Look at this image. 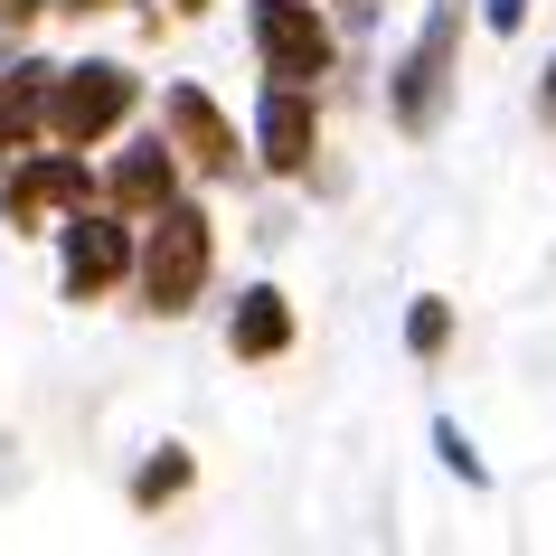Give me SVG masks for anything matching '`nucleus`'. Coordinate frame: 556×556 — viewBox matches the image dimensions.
<instances>
[{"mask_svg": "<svg viewBox=\"0 0 556 556\" xmlns=\"http://www.w3.org/2000/svg\"><path fill=\"white\" fill-rule=\"evenodd\" d=\"M189 471H199V463H189L179 443H161V453H151V463L132 471V509H170V500L189 491Z\"/></svg>", "mask_w": 556, "mask_h": 556, "instance_id": "f8f14e48", "label": "nucleus"}, {"mask_svg": "<svg viewBox=\"0 0 556 556\" xmlns=\"http://www.w3.org/2000/svg\"><path fill=\"white\" fill-rule=\"evenodd\" d=\"M227 350L236 358H283L293 350V302L274 293V283H245L236 312H227Z\"/></svg>", "mask_w": 556, "mask_h": 556, "instance_id": "9b49d317", "label": "nucleus"}, {"mask_svg": "<svg viewBox=\"0 0 556 556\" xmlns=\"http://www.w3.org/2000/svg\"><path fill=\"white\" fill-rule=\"evenodd\" d=\"M245 38H255V58L274 86H312L330 66V29L312 0H245Z\"/></svg>", "mask_w": 556, "mask_h": 556, "instance_id": "423d86ee", "label": "nucleus"}, {"mask_svg": "<svg viewBox=\"0 0 556 556\" xmlns=\"http://www.w3.org/2000/svg\"><path fill=\"white\" fill-rule=\"evenodd\" d=\"M481 20H491V29H519V20H528V0H481Z\"/></svg>", "mask_w": 556, "mask_h": 556, "instance_id": "2eb2a0df", "label": "nucleus"}, {"mask_svg": "<svg viewBox=\"0 0 556 556\" xmlns=\"http://www.w3.org/2000/svg\"><path fill=\"white\" fill-rule=\"evenodd\" d=\"M104 199V179L86 170V151L58 142V151H20L10 161V189H0V207H10V227H48V217H66V207Z\"/></svg>", "mask_w": 556, "mask_h": 556, "instance_id": "39448f33", "label": "nucleus"}, {"mask_svg": "<svg viewBox=\"0 0 556 556\" xmlns=\"http://www.w3.org/2000/svg\"><path fill=\"white\" fill-rule=\"evenodd\" d=\"M48 94H58V66L48 58L0 66V161H20V151L48 132Z\"/></svg>", "mask_w": 556, "mask_h": 556, "instance_id": "9d476101", "label": "nucleus"}, {"mask_svg": "<svg viewBox=\"0 0 556 556\" xmlns=\"http://www.w3.org/2000/svg\"><path fill=\"white\" fill-rule=\"evenodd\" d=\"M312 151H321L312 86H274V76H264V94H255V161L293 179V170H312Z\"/></svg>", "mask_w": 556, "mask_h": 556, "instance_id": "1a4fd4ad", "label": "nucleus"}, {"mask_svg": "<svg viewBox=\"0 0 556 556\" xmlns=\"http://www.w3.org/2000/svg\"><path fill=\"white\" fill-rule=\"evenodd\" d=\"M58 10H104V0H58Z\"/></svg>", "mask_w": 556, "mask_h": 556, "instance_id": "6ab92c4d", "label": "nucleus"}, {"mask_svg": "<svg viewBox=\"0 0 556 556\" xmlns=\"http://www.w3.org/2000/svg\"><path fill=\"white\" fill-rule=\"evenodd\" d=\"M132 217L123 207H66L58 217V283H66V302H94V293H114L123 274H132Z\"/></svg>", "mask_w": 556, "mask_h": 556, "instance_id": "7ed1b4c3", "label": "nucleus"}, {"mask_svg": "<svg viewBox=\"0 0 556 556\" xmlns=\"http://www.w3.org/2000/svg\"><path fill=\"white\" fill-rule=\"evenodd\" d=\"M453 48H463V0H434L425 29H415V48H406V66H396V123H406V132H434V123H443Z\"/></svg>", "mask_w": 556, "mask_h": 556, "instance_id": "20e7f679", "label": "nucleus"}, {"mask_svg": "<svg viewBox=\"0 0 556 556\" xmlns=\"http://www.w3.org/2000/svg\"><path fill=\"white\" fill-rule=\"evenodd\" d=\"M434 453H443V471H453V481H471V491L491 481V471H481V453H471V434H463V425H434Z\"/></svg>", "mask_w": 556, "mask_h": 556, "instance_id": "4468645a", "label": "nucleus"}, {"mask_svg": "<svg viewBox=\"0 0 556 556\" xmlns=\"http://www.w3.org/2000/svg\"><path fill=\"white\" fill-rule=\"evenodd\" d=\"M132 104H142V76L123 58H86V66H58V94H48V132L76 151L114 142L123 123H132Z\"/></svg>", "mask_w": 556, "mask_h": 556, "instance_id": "f03ea898", "label": "nucleus"}, {"mask_svg": "<svg viewBox=\"0 0 556 556\" xmlns=\"http://www.w3.org/2000/svg\"><path fill=\"white\" fill-rule=\"evenodd\" d=\"M161 132H170L179 142V161H189V170H207V179H227L236 170V123L217 114V94L207 86H161Z\"/></svg>", "mask_w": 556, "mask_h": 556, "instance_id": "0eeeda50", "label": "nucleus"}, {"mask_svg": "<svg viewBox=\"0 0 556 556\" xmlns=\"http://www.w3.org/2000/svg\"><path fill=\"white\" fill-rule=\"evenodd\" d=\"M179 199V142L170 132H132V142L104 161V207H123V217H151V207Z\"/></svg>", "mask_w": 556, "mask_h": 556, "instance_id": "6e6552de", "label": "nucleus"}, {"mask_svg": "<svg viewBox=\"0 0 556 556\" xmlns=\"http://www.w3.org/2000/svg\"><path fill=\"white\" fill-rule=\"evenodd\" d=\"M547 114H556V58H547Z\"/></svg>", "mask_w": 556, "mask_h": 556, "instance_id": "f3484780", "label": "nucleus"}, {"mask_svg": "<svg viewBox=\"0 0 556 556\" xmlns=\"http://www.w3.org/2000/svg\"><path fill=\"white\" fill-rule=\"evenodd\" d=\"M207 274H217V227H207V207H199V199H170V207H151V236H142V255H132L142 312H161V321L199 312Z\"/></svg>", "mask_w": 556, "mask_h": 556, "instance_id": "f257e3e1", "label": "nucleus"}, {"mask_svg": "<svg viewBox=\"0 0 556 556\" xmlns=\"http://www.w3.org/2000/svg\"><path fill=\"white\" fill-rule=\"evenodd\" d=\"M170 10H189V20H199V10H207V0H170Z\"/></svg>", "mask_w": 556, "mask_h": 556, "instance_id": "a211bd4d", "label": "nucleus"}, {"mask_svg": "<svg viewBox=\"0 0 556 556\" xmlns=\"http://www.w3.org/2000/svg\"><path fill=\"white\" fill-rule=\"evenodd\" d=\"M0 10H10V20H29V10H38V0H0Z\"/></svg>", "mask_w": 556, "mask_h": 556, "instance_id": "dca6fc26", "label": "nucleus"}, {"mask_svg": "<svg viewBox=\"0 0 556 556\" xmlns=\"http://www.w3.org/2000/svg\"><path fill=\"white\" fill-rule=\"evenodd\" d=\"M443 340H453V302L425 293V302L406 312V350H415V358H443Z\"/></svg>", "mask_w": 556, "mask_h": 556, "instance_id": "ddd939ff", "label": "nucleus"}]
</instances>
